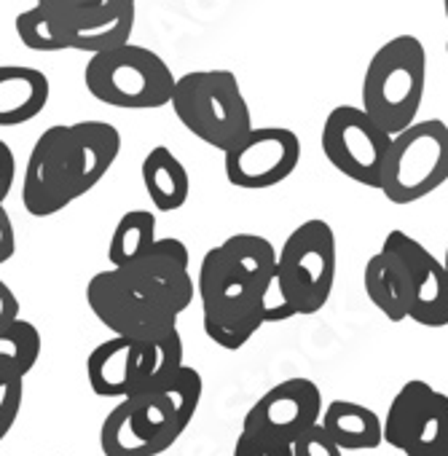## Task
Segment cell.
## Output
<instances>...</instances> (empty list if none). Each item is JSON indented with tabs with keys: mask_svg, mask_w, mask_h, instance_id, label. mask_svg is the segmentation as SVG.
Masks as SVG:
<instances>
[{
	"mask_svg": "<svg viewBox=\"0 0 448 456\" xmlns=\"http://www.w3.org/2000/svg\"><path fill=\"white\" fill-rule=\"evenodd\" d=\"M193 293L188 248L167 237L156 240L140 261L97 272L86 285V304L113 336L153 341L177 328Z\"/></svg>",
	"mask_w": 448,
	"mask_h": 456,
	"instance_id": "1",
	"label": "cell"
},
{
	"mask_svg": "<svg viewBox=\"0 0 448 456\" xmlns=\"http://www.w3.org/2000/svg\"><path fill=\"white\" fill-rule=\"evenodd\" d=\"M277 280V250L266 237L234 234L207 250L196 277L201 328L226 352L242 349L266 325V296Z\"/></svg>",
	"mask_w": 448,
	"mask_h": 456,
	"instance_id": "2",
	"label": "cell"
},
{
	"mask_svg": "<svg viewBox=\"0 0 448 456\" xmlns=\"http://www.w3.org/2000/svg\"><path fill=\"white\" fill-rule=\"evenodd\" d=\"M121 134L108 121H76L49 126L33 145L22 204L33 217H52L86 196L116 164Z\"/></svg>",
	"mask_w": 448,
	"mask_h": 456,
	"instance_id": "3",
	"label": "cell"
},
{
	"mask_svg": "<svg viewBox=\"0 0 448 456\" xmlns=\"http://www.w3.org/2000/svg\"><path fill=\"white\" fill-rule=\"evenodd\" d=\"M427 89V52L416 36H395L368 62L362 78V110L397 134L416 121Z\"/></svg>",
	"mask_w": 448,
	"mask_h": 456,
	"instance_id": "4",
	"label": "cell"
},
{
	"mask_svg": "<svg viewBox=\"0 0 448 456\" xmlns=\"http://www.w3.org/2000/svg\"><path fill=\"white\" fill-rule=\"evenodd\" d=\"M169 105L196 140L220 153L253 129L250 105L232 70H191L180 76Z\"/></svg>",
	"mask_w": 448,
	"mask_h": 456,
	"instance_id": "5",
	"label": "cell"
},
{
	"mask_svg": "<svg viewBox=\"0 0 448 456\" xmlns=\"http://www.w3.org/2000/svg\"><path fill=\"white\" fill-rule=\"evenodd\" d=\"M175 76L151 49L124 44L89 57L84 70L86 92L102 105L121 110H156L172 102Z\"/></svg>",
	"mask_w": 448,
	"mask_h": 456,
	"instance_id": "6",
	"label": "cell"
},
{
	"mask_svg": "<svg viewBox=\"0 0 448 456\" xmlns=\"http://www.w3.org/2000/svg\"><path fill=\"white\" fill-rule=\"evenodd\" d=\"M336 285V234L320 220H304L293 228L277 253V288L293 317L317 314Z\"/></svg>",
	"mask_w": 448,
	"mask_h": 456,
	"instance_id": "7",
	"label": "cell"
},
{
	"mask_svg": "<svg viewBox=\"0 0 448 456\" xmlns=\"http://www.w3.org/2000/svg\"><path fill=\"white\" fill-rule=\"evenodd\" d=\"M448 180V126L440 118L413 121L392 134L381 193L392 204H413Z\"/></svg>",
	"mask_w": 448,
	"mask_h": 456,
	"instance_id": "8",
	"label": "cell"
},
{
	"mask_svg": "<svg viewBox=\"0 0 448 456\" xmlns=\"http://www.w3.org/2000/svg\"><path fill=\"white\" fill-rule=\"evenodd\" d=\"M185 429L169 395L151 387L116 403L100 427V448L105 456H161Z\"/></svg>",
	"mask_w": 448,
	"mask_h": 456,
	"instance_id": "9",
	"label": "cell"
},
{
	"mask_svg": "<svg viewBox=\"0 0 448 456\" xmlns=\"http://www.w3.org/2000/svg\"><path fill=\"white\" fill-rule=\"evenodd\" d=\"M392 134H387L362 108L338 105L322 124V153L349 180L381 188Z\"/></svg>",
	"mask_w": 448,
	"mask_h": 456,
	"instance_id": "10",
	"label": "cell"
},
{
	"mask_svg": "<svg viewBox=\"0 0 448 456\" xmlns=\"http://www.w3.org/2000/svg\"><path fill=\"white\" fill-rule=\"evenodd\" d=\"M301 161V140L285 126H253L223 151L226 180L242 191H266L285 183Z\"/></svg>",
	"mask_w": 448,
	"mask_h": 456,
	"instance_id": "11",
	"label": "cell"
},
{
	"mask_svg": "<svg viewBox=\"0 0 448 456\" xmlns=\"http://www.w3.org/2000/svg\"><path fill=\"white\" fill-rule=\"evenodd\" d=\"M322 416V395L312 379L296 376L274 384L261 395L245 416L242 429L293 443L301 432L314 427Z\"/></svg>",
	"mask_w": 448,
	"mask_h": 456,
	"instance_id": "12",
	"label": "cell"
},
{
	"mask_svg": "<svg viewBox=\"0 0 448 456\" xmlns=\"http://www.w3.org/2000/svg\"><path fill=\"white\" fill-rule=\"evenodd\" d=\"M392 250L408 269L411 282V306L408 320L421 328H445L448 325V274L443 261H437L421 242L405 232H389L384 245Z\"/></svg>",
	"mask_w": 448,
	"mask_h": 456,
	"instance_id": "13",
	"label": "cell"
},
{
	"mask_svg": "<svg viewBox=\"0 0 448 456\" xmlns=\"http://www.w3.org/2000/svg\"><path fill=\"white\" fill-rule=\"evenodd\" d=\"M137 22V0H110V4L57 20L65 46L84 54L108 52L129 44Z\"/></svg>",
	"mask_w": 448,
	"mask_h": 456,
	"instance_id": "14",
	"label": "cell"
},
{
	"mask_svg": "<svg viewBox=\"0 0 448 456\" xmlns=\"http://www.w3.org/2000/svg\"><path fill=\"white\" fill-rule=\"evenodd\" d=\"M86 379L97 397H126L145 387V341L113 336L86 360Z\"/></svg>",
	"mask_w": 448,
	"mask_h": 456,
	"instance_id": "15",
	"label": "cell"
},
{
	"mask_svg": "<svg viewBox=\"0 0 448 456\" xmlns=\"http://www.w3.org/2000/svg\"><path fill=\"white\" fill-rule=\"evenodd\" d=\"M52 84L44 70L28 65H0V126H20L44 113Z\"/></svg>",
	"mask_w": 448,
	"mask_h": 456,
	"instance_id": "16",
	"label": "cell"
},
{
	"mask_svg": "<svg viewBox=\"0 0 448 456\" xmlns=\"http://www.w3.org/2000/svg\"><path fill=\"white\" fill-rule=\"evenodd\" d=\"M365 293L371 304L392 322L408 320L411 306V282L405 264L387 248H381L365 264Z\"/></svg>",
	"mask_w": 448,
	"mask_h": 456,
	"instance_id": "17",
	"label": "cell"
},
{
	"mask_svg": "<svg viewBox=\"0 0 448 456\" xmlns=\"http://www.w3.org/2000/svg\"><path fill=\"white\" fill-rule=\"evenodd\" d=\"M320 424L341 451H371L384 443V424L379 413L352 400L328 403Z\"/></svg>",
	"mask_w": 448,
	"mask_h": 456,
	"instance_id": "18",
	"label": "cell"
},
{
	"mask_svg": "<svg viewBox=\"0 0 448 456\" xmlns=\"http://www.w3.org/2000/svg\"><path fill=\"white\" fill-rule=\"evenodd\" d=\"M140 175H143L145 193L159 212H177L188 201L191 193L188 169L167 145H156L145 153L140 164Z\"/></svg>",
	"mask_w": 448,
	"mask_h": 456,
	"instance_id": "19",
	"label": "cell"
},
{
	"mask_svg": "<svg viewBox=\"0 0 448 456\" xmlns=\"http://www.w3.org/2000/svg\"><path fill=\"white\" fill-rule=\"evenodd\" d=\"M156 240V215L148 209H129L113 228V237L108 242V264L129 266L148 256Z\"/></svg>",
	"mask_w": 448,
	"mask_h": 456,
	"instance_id": "20",
	"label": "cell"
},
{
	"mask_svg": "<svg viewBox=\"0 0 448 456\" xmlns=\"http://www.w3.org/2000/svg\"><path fill=\"white\" fill-rule=\"evenodd\" d=\"M400 451L405 456H448V395L437 392L411 424Z\"/></svg>",
	"mask_w": 448,
	"mask_h": 456,
	"instance_id": "21",
	"label": "cell"
},
{
	"mask_svg": "<svg viewBox=\"0 0 448 456\" xmlns=\"http://www.w3.org/2000/svg\"><path fill=\"white\" fill-rule=\"evenodd\" d=\"M432 395H435V387H429L421 379H411V381H405L400 387V392L392 397V403L387 408V419H381V424H384V443L387 445L400 451L411 424L427 408Z\"/></svg>",
	"mask_w": 448,
	"mask_h": 456,
	"instance_id": "22",
	"label": "cell"
},
{
	"mask_svg": "<svg viewBox=\"0 0 448 456\" xmlns=\"http://www.w3.org/2000/svg\"><path fill=\"white\" fill-rule=\"evenodd\" d=\"M41 333L33 322L17 317L0 328V368L17 376H28L41 357Z\"/></svg>",
	"mask_w": 448,
	"mask_h": 456,
	"instance_id": "23",
	"label": "cell"
},
{
	"mask_svg": "<svg viewBox=\"0 0 448 456\" xmlns=\"http://www.w3.org/2000/svg\"><path fill=\"white\" fill-rule=\"evenodd\" d=\"M14 28H17L20 41H22L30 52H41V54L68 52L57 20H54L44 6H38V4H36L33 9L17 14Z\"/></svg>",
	"mask_w": 448,
	"mask_h": 456,
	"instance_id": "24",
	"label": "cell"
},
{
	"mask_svg": "<svg viewBox=\"0 0 448 456\" xmlns=\"http://www.w3.org/2000/svg\"><path fill=\"white\" fill-rule=\"evenodd\" d=\"M185 365V346L180 330H169L161 338L145 341V387H159L167 379H172Z\"/></svg>",
	"mask_w": 448,
	"mask_h": 456,
	"instance_id": "25",
	"label": "cell"
},
{
	"mask_svg": "<svg viewBox=\"0 0 448 456\" xmlns=\"http://www.w3.org/2000/svg\"><path fill=\"white\" fill-rule=\"evenodd\" d=\"M25 400V376L0 368V443L14 429Z\"/></svg>",
	"mask_w": 448,
	"mask_h": 456,
	"instance_id": "26",
	"label": "cell"
},
{
	"mask_svg": "<svg viewBox=\"0 0 448 456\" xmlns=\"http://www.w3.org/2000/svg\"><path fill=\"white\" fill-rule=\"evenodd\" d=\"M234 456H293V448H290V443L242 429L237 437V445H234Z\"/></svg>",
	"mask_w": 448,
	"mask_h": 456,
	"instance_id": "27",
	"label": "cell"
},
{
	"mask_svg": "<svg viewBox=\"0 0 448 456\" xmlns=\"http://www.w3.org/2000/svg\"><path fill=\"white\" fill-rule=\"evenodd\" d=\"M290 448H293V456H344V451L330 440V435L322 429L320 421L309 427L306 432H301L290 443Z\"/></svg>",
	"mask_w": 448,
	"mask_h": 456,
	"instance_id": "28",
	"label": "cell"
},
{
	"mask_svg": "<svg viewBox=\"0 0 448 456\" xmlns=\"http://www.w3.org/2000/svg\"><path fill=\"white\" fill-rule=\"evenodd\" d=\"M102 4H110V0H38V6H44L54 20H65L70 14H78Z\"/></svg>",
	"mask_w": 448,
	"mask_h": 456,
	"instance_id": "29",
	"label": "cell"
},
{
	"mask_svg": "<svg viewBox=\"0 0 448 456\" xmlns=\"http://www.w3.org/2000/svg\"><path fill=\"white\" fill-rule=\"evenodd\" d=\"M17 180V159L9 142L0 140V201H6Z\"/></svg>",
	"mask_w": 448,
	"mask_h": 456,
	"instance_id": "30",
	"label": "cell"
},
{
	"mask_svg": "<svg viewBox=\"0 0 448 456\" xmlns=\"http://www.w3.org/2000/svg\"><path fill=\"white\" fill-rule=\"evenodd\" d=\"M17 253V234H14V223L6 209V204L0 201V264L12 261Z\"/></svg>",
	"mask_w": 448,
	"mask_h": 456,
	"instance_id": "31",
	"label": "cell"
},
{
	"mask_svg": "<svg viewBox=\"0 0 448 456\" xmlns=\"http://www.w3.org/2000/svg\"><path fill=\"white\" fill-rule=\"evenodd\" d=\"M17 317H20V301H17L14 290L0 280V325H9Z\"/></svg>",
	"mask_w": 448,
	"mask_h": 456,
	"instance_id": "32",
	"label": "cell"
},
{
	"mask_svg": "<svg viewBox=\"0 0 448 456\" xmlns=\"http://www.w3.org/2000/svg\"><path fill=\"white\" fill-rule=\"evenodd\" d=\"M443 266H445V274H448V245H445V256H443Z\"/></svg>",
	"mask_w": 448,
	"mask_h": 456,
	"instance_id": "33",
	"label": "cell"
},
{
	"mask_svg": "<svg viewBox=\"0 0 448 456\" xmlns=\"http://www.w3.org/2000/svg\"><path fill=\"white\" fill-rule=\"evenodd\" d=\"M443 12H445V20H448V0H443Z\"/></svg>",
	"mask_w": 448,
	"mask_h": 456,
	"instance_id": "34",
	"label": "cell"
},
{
	"mask_svg": "<svg viewBox=\"0 0 448 456\" xmlns=\"http://www.w3.org/2000/svg\"><path fill=\"white\" fill-rule=\"evenodd\" d=\"M445 54H448V41H445Z\"/></svg>",
	"mask_w": 448,
	"mask_h": 456,
	"instance_id": "35",
	"label": "cell"
}]
</instances>
